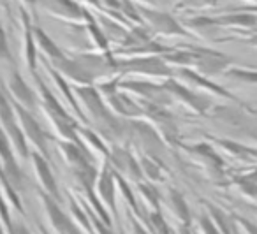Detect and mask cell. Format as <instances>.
Masks as SVG:
<instances>
[{
	"label": "cell",
	"mask_w": 257,
	"mask_h": 234,
	"mask_svg": "<svg viewBox=\"0 0 257 234\" xmlns=\"http://www.w3.org/2000/svg\"><path fill=\"white\" fill-rule=\"evenodd\" d=\"M8 93H9V97H11L13 102L23 106L25 109H29L30 113L39 107V95L30 88V85L23 79V76L20 74L16 69H13L11 74H9Z\"/></svg>",
	"instance_id": "cell-15"
},
{
	"label": "cell",
	"mask_w": 257,
	"mask_h": 234,
	"mask_svg": "<svg viewBox=\"0 0 257 234\" xmlns=\"http://www.w3.org/2000/svg\"><path fill=\"white\" fill-rule=\"evenodd\" d=\"M194 8H201V6H215L218 0H189Z\"/></svg>",
	"instance_id": "cell-39"
},
{
	"label": "cell",
	"mask_w": 257,
	"mask_h": 234,
	"mask_svg": "<svg viewBox=\"0 0 257 234\" xmlns=\"http://www.w3.org/2000/svg\"><path fill=\"white\" fill-rule=\"evenodd\" d=\"M99 25H100V29H102V32H104V36L107 37V41H116V43H123V39H125V36H127V32L128 30H125V29H121L120 27V23H116L114 20H111V18H107V16H100L99 18Z\"/></svg>",
	"instance_id": "cell-30"
},
{
	"label": "cell",
	"mask_w": 257,
	"mask_h": 234,
	"mask_svg": "<svg viewBox=\"0 0 257 234\" xmlns=\"http://www.w3.org/2000/svg\"><path fill=\"white\" fill-rule=\"evenodd\" d=\"M118 88L128 93H136V95L143 97L145 102L157 104V106L168 107L173 102V97L164 88V85H155L150 81H138V79H131V81H120Z\"/></svg>",
	"instance_id": "cell-8"
},
{
	"label": "cell",
	"mask_w": 257,
	"mask_h": 234,
	"mask_svg": "<svg viewBox=\"0 0 257 234\" xmlns=\"http://www.w3.org/2000/svg\"><path fill=\"white\" fill-rule=\"evenodd\" d=\"M0 62H8V64H13L11 48H9L8 36H6L2 25H0Z\"/></svg>",
	"instance_id": "cell-35"
},
{
	"label": "cell",
	"mask_w": 257,
	"mask_h": 234,
	"mask_svg": "<svg viewBox=\"0 0 257 234\" xmlns=\"http://www.w3.org/2000/svg\"><path fill=\"white\" fill-rule=\"evenodd\" d=\"M197 230H199V234H220L206 213H204V215H201L199 220H197Z\"/></svg>",
	"instance_id": "cell-36"
},
{
	"label": "cell",
	"mask_w": 257,
	"mask_h": 234,
	"mask_svg": "<svg viewBox=\"0 0 257 234\" xmlns=\"http://www.w3.org/2000/svg\"><path fill=\"white\" fill-rule=\"evenodd\" d=\"M22 22H23V55L29 71L34 76H37V44L36 36H34V25L30 23V16L25 9H22Z\"/></svg>",
	"instance_id": "cell-19"
},
{
	"label": "cell",
	"mask_w": 257,
	"mask_h": 234,
	"mask_svg": "<svg viewBox=\"0 0 257 234\" xmlns=\"http://www.w3.org/2000/svg\"><path fill=\"white\" fill-rule=\"evenodd\" d=\"M78 136L79 139H81L83 143H85V146L90 150V152H97L100 153V155L104 157V160H107V157H109L111 150L107 148L106 145H104V141L100 139L99 134H95L93 131H90V129H85V127H79L78 125Z\"/></svg>",
	"instance_id": "cell-28"
},
{
	"label": "cell",
	"mask_w": 257,
	"mask_h": 234,
	"mask_svg": "<svg viewBox=\"0 0 257 234\" xmlns=\"http://www.w3.org/2000/svg\"><path fill=\"white\" fill-rule=\"evenodd\" d=\"M211 25L217 27H243V29H253L257 27V15L255 13H246L232 9L231 15H222L217 18H211Z\"/></svg>",
	"instance_id": "cell-21"
},
{
	"label": "cell",
	"mask_w": 257,
	"mask_h": 234,
	"mask_svg": "<svg viewBox=\"0 0 257 234\" xmlns=\"http://www.w3.org/2000/svg\"><path fill=\"white\" fill-rule=\"evenodd\" d=\"M0 125H2V129L8 134L15 153H18V157L22 160H29L30 159L29 141H27L25 134H23L22 127L18 124L11 97H9L8 90L4 88H0Z\"/></svg>",
	"instance_id": "cell-1"
},
{
	"label": "cell",
	"mask_w": 257,
	"mask_h": 234,
	"mask_svg": "<svg viewBox=\"0 0 257 234\" xmlns=\"http://www.w3.org/2000/svg\"><path fill=\"white\" fill-rule=\"evenodd\" d=\"M34 36H36V44L37 48H41V50L44 51V55L48 57L46 62H50V64H53V62H58L60 58L65 57L64 51L58 48V44L55 43L53 39H51L50 36H48L46 32H44L43 29H39V27L34 25Z\"/></svg>",
	"instance_id": "cell-26"
},
{
	"label": "cell",
	"mask_w": 257,
	"mask_h": 234,
	"mask_svg": "<svg viewBox=\"0 0 257 234\" xmlns=\"http://www.w3.org/2000/svg\"><path fill=\"white\" fill-rule=\"evenodd\" d=\"M190 67L194 71L199 72L204 78H213V76H220L231 67L232 58L227 57L225 53L215 51L211 48H199V46H190Z\"/></svg>",
	"instance_id": "cell-3"
},
{
	"label": "cell",
	"mask_w": 257,
	"mask_h": 234,
	"mask_svg": "<svg viewBox=\"0 0 257 234\" xmlns=\"http://www.w3.org/2000/svg\"><path fill=\"white\" fill-rule=\"evenodd\" d=\"M0 2H2L4 6H8V0H0Z\"/></svg>",
	"instance_id": "cell-46"
},
{
	"label": "cell",
	"mask_w": 257,
	"mask_h": 234,
	"mask_svg": "<svg viewBox=\"0 0 257 234\" xmlns=\"http://www.w3.org/2000/svg\"><path fill=\"white\" fill-rule=\"evenodd\" d=\"M85 23H86V32H88L90 39H92L93 44L99 48L100 53L102 55H113V51H111V48H109V41H107V37L104 36L102 29H100L99 22H97V18L88 11V9H85Z\"/></svg>",
	"instance_id": "cell-24"
},
{
	"label": "cell",
	"mask_w": 257,
	"mask_h": 234,
	"mask_svg": "<svg viewBox=\"0 0 257 234\" xmlns=\"http://www.w3.org/2000/svg\"><path fill=\"white\" fill-rule=\"evenodd\" d=\"M107 162L111 164L113 171H116L118 174L125 178V180H133L136 183L143 181V171H141V164L136 160V157L133 153L125 150L123 146H114L111 150L109 157H107Z\"/></svg>",
	"instance_id": "cell-14"
},
{
	"label": "cell",
	"mask_w": 257,
	"mask_h": 234,
	"mask_svg": "<svg viewBox=\"0 0 257 234\" xmlns=\"http://www.w3.org/2000/svg\"><path fill=\"white\" fill-rule=\"evenodd\" d=\"M232 185L238 188L243 194V197H246L248 201L257 202V183L253 181H248L243 174H238V176H232Z\"/></svg>",
	"instance_id": "cell-33"
},
{
	"label": "cell",
	"mask_w": 257,
	"mask_h": 234,
	"mask_svg": "<svg viewBox=\"0 0 257 234\" xmlns=\"http://www.w3.org/2000/svg\"><path fill=\"white\" fill-rule=\"evenodd\" d=\"M114 72L118 74H141L152 76V78L168 79L173 78L175 71L161 55H147V57H133L128 60L114 62Z\"/></svg>",
	"instance_id": "cell-2"
},
{
	"label": "cell",
	"mask_w": 257,
	"mask_h": 234,
	"mask_svg": "<svg viewBox=\"0 0 257 234\" xmlns=\"http://www.w3.org/2000/svg\"><path fill=\"white\" fill-rule=\"evenodd\" d=\"M39 199L44 208V213H46V220L51 229H53V232L55 234H72V230L78 225H76V222L71 218V215H67V213L60 208V202L43 190H39Z\"/></svg>",
	"instance_id": "cell-9"
},
{
	"label": "cell",
	"mask_w": 257,
	"mask_h": 234,
	"mask_svg": "<svg viewBox=\"0 0 257 234\" xmlns=\"http://www.w3.org/2000/svg\"><path fill=\"white\" fill-rule=\"evenodd\" d=\"M13 106H15L16 118H18V124H20V127H22L23 134H25L27 141L32 143L36 152H39L44 159L50 160L51 155H50V148H48L50 136L46 134L43 125H41L39 122L36 120V116H34L29 109H25L23 106H20V104H16V102H13Z\"/></svg>",
	"instance_id": "cell-5"
},
{
	"label": "cell",
	"mask_w": 257,
	"mask_h": 234,
	"mask_svg": "<svg viewBox=\"0 0 257 234\" xmlns=\"http://www.w3.org/2000/svg\"><path fill=\"white\" fill-rule=\"evenodd\" d=\"M39 234H50V232H48V230H46V229H44V227H43V225H39Z\"/></svg>",
	"instance_id": "cell-44"
},
{
	"label": "cell",
	"mask_w": 257,
	"mask_h": 234,
	"mask_svg": "<svg viewBox=\"0 0 257 234\" xmlns=\"http://www.w3.org/2000/svg\"><path fill=\"white\" fill-rule=\"evenodd\" d=\"M187 152H190L194 157H197L199 160H203L210 169L217 171V174H222V171H224V162H222V159L215 153V150L211 148L208 143L187 146Z\"/></svg>",
	"instance_id": "cell-25"
},
{
	"label": "cell",
	"mask_w": 257,
	"mask_h": 234,
	"mask_svg": "<svg viewBox=\"0 0 257 234\" xmlns=\"http://www.w3.org/2000/svg\"><path fill=\"white\" fill-rule=\"evenodd\" d=\"M118 83H120V76L114 79H109L107 83H100V90L104 100H106L107 107H109L113 113H118L123 118H131V120H136V118L143 116V107L138 100L131 99L123 90L118 88Z\"/></svg>",
	"instance_id": "cell-4"
},
{
	"label": "cell",
	"mask_w": 257,
	"mask_h": 234,
	"mask_svg": "<svg viewBox=\"0 0 257 234\" xmlns=\"http://www.w3.org/2000/svg\"><path fill=\"white\" fill-rule=\"evenodd\" d=\"M138 185V190L141 194V199H143L145 206L148 208V213L150 211H161V194L155 188L154 183L150 181H140Z\"/></svg>",
	"instance_id": "cell-29"
},
{
	"label": "cell",
	"mask_w": 257,
	"mask_h": 234,
	"mask_svg": "<svg viewBox=\"0 0 257 234\" xmlns=\"http://www.w3.org/2000/svg\"><path fill=\"white\" fill-rule=\"evenodd\" d=\"M168 206H169V209H171L175 220L178 222V225L190 227V223H192V215H190L189 204H187L182 192H178L176 188H171V190L168 192Z\"/></svg>",
	"instance_id": "cell-22"
},
{
	"label": "cell",
	"mask_w": 257,
	"mask_h": 234,
	"mask_svg": "<svg viewBox=\"0 0 257 234\" xmlns=\"http://www.w3.org/2000/svg\"><path fill=\"white\" fill-rule=\"evenodd\" d=\"M83 201V199H81ZM83 204H85L86 211H88V216H90V222H92V229H93V234H116L113 230V225H109V223L102 222V220L99 218V216L95 215V213L90 209V206L86 204L85 201H83Z\"/></svg>",
	"instance_id": "cell-34"
},
{
	"label": "cell",
	"mask_w": 257,
	"mask_h": 234,
	"mask_svg": "<svg viewBox=\"0 0 257 234\" xmlns=\"http://www.w3.org/2000/svg\"><path fill=\"white\" fill-rule=\"evenodd\" d=\"M48 64H50V62H48ZM50 65L58 72V74L64 76L65 79L74 81V85L92 86L93 83H95V78H93V76L90 74V72L86 71V69L83 67V65L79 64L74 57L69 58L67 55H65L64 58H60L58 62H53V64H50Z\"/></svg>",
	"instance_id": "cell-16"
},
{
	"label": "cell",
	"mask_w": 257,
	"mask_h": 234,
	"mask_svg": "<svg viewBox=\"0 0 257 234\" xmlns=\"http://www.w3.org/2000/svg\"><path fill=\"white\" fill-rule=\"evenodd\" d=\"M143 107V116L147 114L152 122H154V127L159 131V134L162 136L164 141H173L176 143L178 139V127L175 124V118H173L171 111H168V107L157 106V104L152 102H140Z\"/></svg>",
	"instance_id": "cell-11"
},
{
	"label": "cell",
	"mask_w": 257,
	"mask_h": 234,
	"mask_svg": "<svg viewBox=\"0 0 257 234\" xmlns=\"http://www.w3.org/2000/svg\"><path fill=\"white\" fill-rule=\"evenodd\" d=\"M30 160H32V164H34V171H36L37 180H39L41 187H43V192H46L48 195H51V197L60 202V188H58L55 174H53V171H51L50 160L44 159L36 150L30 152Z\"/></svg>",
	"instance_id": "cell-18"
},
{
	"label": "cell",
	"mask_w": 257,
	"mask_h": 234,
	"mask_svg": "<svg viewBox=\"0 0 257 234\" xmlns=\"http://www.w3.org/2000/svg\"><path fill=\"white\" fill-rule=\"evenodd\" d=\"M164 88L169 92V95L173 97V100H180L182 104H185L187 107H190L192 111H196V113L199 114H206L208 111L211 109V99H208V97L201 95V93L194 92L192 88H189V86H185L183 83L176 81L175 78H168L164 79Z\"/></svg>",
	"instance_id": "cell-7"
},
{
	"label": "cell",
	"mask_w": 257,
	"mask_h": 234,
	"mask_svg": "<svg viewBox=\"0 0 257 234\" xmlns=\"http://www.w3.org/2000/svg\"><path fill=\"white\" fill-rule=\"evenodd\" d=\"M140 16L154 32L162 34V36H182L187 37L189 32L182 27V23L176 22L175 16L164 11H155V9L148 8V6H140L138 8Z\"/></svg>",
	"instance_id": "cell-6"
},
{
	"label": "cell",
	"mask_w": 257,
	"mask_h": 234,
	"mask_svg": "<svg viewBox=\"0 0 257 234\" xmlns=\"http://www.w3.org/2000/svg\"><path fill=\"white\" fill-rule=\"evenodd\" d=\"M204 206H206V215L210 216V220L218 229V232L220 234H236V227L238 225H236L234 218H232L231 215H227L224 209L211 204V202H204Z\"/></svg>",
	"instance_id": "cell-23"
},
{
	"label": "cell",
	"mask_w": 257,
	"mask_h": 234,
	"mask_svg": "<svg viewBox=\"0 0 257 234\" xmlns=\"http://www.w3.org/2000/svg\"><path fill=\"white\" fill-rule=\"evenodd\" d=\"M6 234H32V232H30V229L23 222H20V220L15 222V220H13L11 227L6 230Z\"/></svg>",
	"instance_id": "cell-38"
},
{
	"label": "cell",
	"mask_w": 257,
	"mask_h": 234,
	"mask_svg": "<svg viewBox=\"0 0 257 234\" xmlns=\"http://www.w3.org/2000/svg\"><path fill=\"white\" fill-rule=\"evenodd\" d=\"M138 2H143V4H147V6H155L159 0H138Z\"/></svg>",
	"instance_id": "cell-43"
},
{
	"label": "cell",
	"mask_w": 257,
	"mask_h": 234,
	"mask_svg": "<svg viewBox=\"0 0 257 234\" xmlns=\"http://www.w3.org/2000/svg\"><path fill=\"white\" fill-rule=\"evenodd\" d=\"M23 4L27 6V8H30L34 11V9H36V6H37V0H22Z\"/></svg>",
	"instance_id": "cell-40"
},
{
	"label": "cell",
	"mask_w": 257,
	"mask_h": 234,
	"mask_svg": "<svg viewBox=\"0 0 257 234\" xmlns=\"http://www.w3.org/2000/svg\"><path fill=\"white\" fill-rule=\"evenodd\" d=\"M58 148L62 150L64 159L71 164L74 169L85 166H93V157L85 145H78L74 141H58Z\"/></svg>",
	"instance_id": "cell-20"
},
{
	"label": "cell",
	"mask_w": 257,
	"mask_h": 234,
	"mask_svg": "<svg viewBox=\"0 0 257 234\" xmlns=\"http://www.w3.org/2000/svg\"><path fill=\"white\" fill-rule=\"evenodd\" d=\"M238 11H246V13H257V6H255V8H239Z\"/></svg>",
	"instance_id": "cell-42"
},
{
	"label": "cell",
	"mask_w": 257,
	"mask_h": 234,
	"mask_svg": "<svg viewBox=\"0 0 257 234\" xmlns=\"http://www.w3.org/2000/svg\"><path fill=\"white\" fill-rule=\"evenodd\" d=\"M37 4L46 13L65 22H85V8H81L76 0H37Z\"/></svg>",
	"instance_id": "cell-17"
},
{
	"label": "cell",
	"mask_w": 257,
	"mask_h": 234,
	"mask_svg": "<svg viewBox=\"0 0 257 234\" xmlns=\"http://www.w3.org/2000/svg\"><path fill=\"white\" fill-rule=\"evenodd\" d=\"M217 145L220 148H224L227 153H231L232 157L243 160L246 164H257V148H250L246 145H241V143L236 141H225V139H217Z\"/></svg>",
	"instance_id": "cell-27"
},
{
	"label": "cell",
	"mask_w": 257,
	"mask_h": 234,
	"mask_svg": "<svg viewBox=\"0 0 257 234\" xmlns=\"http://www.w3.org/2000/svg\"><path fill=\"white\" fill-rule=\"evenodd\" d=\"M128 220H131V234H152L150 230L143 225V222H141L138 216H134L133 213H131Z\"/></svg>",
	"instance_id": "cell-37"
},
{
	"label": "cell",
	"mask_w": 257,
	"mask_h": 234,
	"mask_svg": "<svg viewBox=\"0 0 257 234\" xmlns=\"http://www.w3.org/2000/svg\"><path fill=\"white\" fill-rule=\"evenodd\" d=\"M0 234H6V229H4V225H2V222H0Z\"/></svg>",
	"instance_id": "cell-45"
},
{
	"label": "cell",
	"mask_w": 257,
	"mask_h": 234,
	"mask_svg": "<svg viewBox=\"0 0 257 234\" xmlns=\"http://www.w3.org/2000/svg\"><path fill=\"white\" fill-rule=\"evenodd\" d=\"M95 194L104 208L107 209V213L116 216V181H114V171L107 160H104L102 167L99 169Z\"/></svg>",
	"instance_id": "cell-10"
},
{
	"label": "cell",
	"mask_w": 257,
	"mask_h": 234,
	"mask_svg": "<svg viewBox=\"0 0 257 234\" xmlns=\"http://www.w3.org/2000/svg\"><path fill=\"white\" fill-rule=\"evenodd\" d=\"M128 127H131V136L138 139V143L147 152V155L154 157L164 150V139L152 124H147V122H141L136 118V120H128Z\"/></svg>",
	"instance_id": "cell-13"
},
{
	"label": "cell",
	"mask_w": 257,
	"mask_h": 234,
	"mask_svg": "<svg viewBox=\"0 0 257 234\" xmlns=\"http://www.w3.org/2000/svg\"><path fill=\"white\" fill-rule=\"evenodd\" d=\"M175 74L178 76L180 79H183L185 83H189V85L196 86V88H203L206 90L208 93H211L213 97H224V99H229L232 100V102H236L238 106L245 107V109H250L248 106H246L245 102H241V100L238 99V97L232 95L229 90H225L224 86L217 85V83H213L210 78H204V76H201L199 72H196L194 69H189V67H178L175 71Z\"/></svg>",
	"instance_id": "cell-12"
},
{
	"label": "cell",
	"mask_w": 257,
	"mask_h": 234,
	"mask_svg": "<svg viewBox=\"0 0 257 234\" xmlns=\"http://www.w3.org/2000/svg\"><path fill=\"white\" fill-rule=\"evenodd\" d=\"M178 234H192L190 232V227H185V225H178V230H176Z\"/></svg>",
	"instance_id": "cell-41"
},
{
	"label": "cell",
	"mask_w": 257,
	"mask_h": 234,
	"mask_svg": "<svg viewBox=\"0 0 257 234\" xmlns=\"http://www.w3.org/2000/svg\"><path fill=\"white\" fill-rule=\"evenodd\" d=\"M141 171H143V176L148 181H161L162 180V171L161 166L157 164V160L150 155H145L141 159Z\"/></svg>",
	"instance_id": "cell-32"
},
{
	"label": "cell",
	"mask_w": 257,
	"mask_h": 234,
	"mask_svg": "<svg viewBox=\"0 0 257 234\" xmlns=\"http://www.w3.org/2000/svg\"><path fill=\"white\" fill-rule=\"evenodd\" d=\"M225 78L241 81L245 85H257V69H243V67H229L224 72Z\"/></svg>",
	"instance_id": "cell-31"
}]
</instances>
